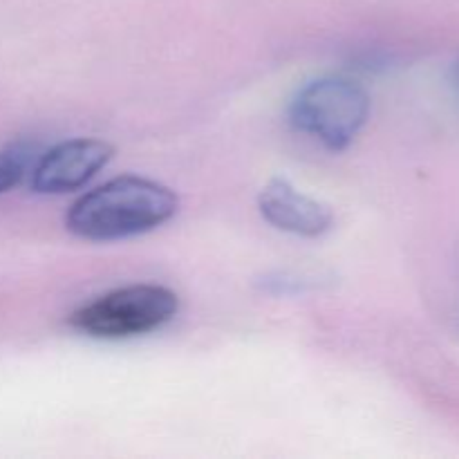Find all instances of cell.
<instances>
[{
	"label": "cell",
	"instance_id": "obj_6",
	"mask_svg": "<svg viewBox=\"0 0 459 459\" xmlns=\"http://www.w3.org/2000/svg\"><path fill=\"white\" fill-rule=\"evenodd\" d=\"M27 169V157L22 155L21 148H16L13 152L0 157V193L9 191V188L16 186L22 179Z\"/></svg>",
	"mask_w": 459,
	"mask_h": 459
},
{
	"label": "cell",
	"instance_id": "obj_7",
	"mask_svg": "<svg viewBox=\"0 0 459 459\" xmlns=\"http://www.w3.org/2000/svg\"><path fill=\"white\" fill-rule=\"evenodd\" d=\"M455 81H457V85H459V63H457V67H455Z\"/></svg>",
	"mask_w": 459,
	"mask_h": 459
},
{
	"label": "cell",
	"instance_id": "obj_3",
	"mask_svg": "<svg viewBox=\"0 0 459 459\" xmlns=\"http://www.w3.org/2000/svg\"><path fill=\"white\" fill-rule=\"evenodd\" d=\"M370 117V97L352 79L325 76L296 92L290 119L296 130L312 134L330 151H345Z\"/></svg>",
	"mask_w": 459,
	"mask_h": 459
},
{
	"label": "cell",
	"instance_id": "obj_2",
	"mask_svg": "<svg viewBox=\"0 0 459 459\" xmlns=\"http://www.w3.org/2000/svg\"><path fill=\"white\" fill-rule=\"evenodd\" d=\"M179 312V299L161 285H128L99 296L70 316L72 330L92 339H130L164 327Z\"/></svg>",
	"mask_w": 459,
	"mask_h": 459
},
{
	"label": "cell",
	"instance_id": "obj_5",
	"mask_svg": "<svg viewBox=\"0 0 459 459\" xmlns=\"http://www.w3.org/2000/svg\"><path fill=\"white\" fill-rule=\"evenodd\" d=\"M260 215L278 231L303 238H318L334 224V211L323 202L300 193L290 179L273 178L258 195Z\"/></svg>",
	"mask_w": 459,
	"mask_h": 459
},
{
	"label": "cell",
	"instance_id": "obj_1",
	"mask_svg": "<svg viewBox=\"0 0 459 459\" xmlns=\"http://www.w3.org/2000/svg\"><path fill=\"white\" fill-rule=\"evenodd\" d=\"M179 200L155 179L121 175L81 195L65 215L67 231L83 240H124L169 222Z\"/></svg>",
	"mask_w": 459,
	"mask_h": 459
},
{
	"label": "cell",
	"instance_id": "obj_4",
	"mask_svg": "<svg viewBox=\"0 0 459 459\" xmlns=\"http://www.w3.org/2000/svg\"><path fill=\"white\" fill-rule=\"evenodd\" d=\"M115 155L101 139L76 137L49 148L31 169V188L45 195H61L85 186Z\"/></svg>",
	"mask_w": 459,
	"mask_h": 459
}]
</instances>
